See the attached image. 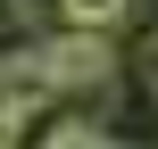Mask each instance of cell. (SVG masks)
<instances>
[{
    "label": "cell",
    "mask_w": 158,
    "mask_h": 149,
    "mask_svg": "<svg viewBox=\"0 0 158 149\" xmlns=\"http://www.w3.org/2000/svg\"><path fill=\"white\" fill-rule=\"evenodd\" d=\"M42 58H50V83L58 91H92V83L117 75V50L100 41V25H67L58 41H42Z\"/></svg>",
    "instance_id": "obj_1"
},
{
    "label": "cell",
    "mask_w": 158,
    "mask_h": 149,
    "mask_svg": "<svg viewBox=\"0 0 158 149\" xmlns=\"http://www.w3.org/2000/svg\"><path fill=\"white\" fill-rule=\"evenodd\" d=\"M50 91H58V83H50V58H42V41H33V50H17V41H8V50H0V100H17V108H42Z\"/></svg>",
    "instance_id": "obj_2"
},
{
    "label": "cell",
    "mask_w": 158,
    "mask_h": 149,
    "mask_svg": "<svg viewBox=\"0 0 158 149\" xmlns=\"http://www.w3.org/2000/svg\"><path fill=\"white\" fill-rule=\"evenodd\" d=\"M58 8H67V25H100V33H108L133 0H58Z\"/></svg>",
    "instance_id": "obj_3"
},
{
    "label": "cell",
    "mask_w": 158,
    "mask_h": 149,
    "mask_svg": "<svg viewBox=\"0 0 158 149\" xmlns=\"http://www.w3.org/2000/svg\"><path fill=\"white\" fill-rule=\"evenodd\" d=\"M42 149H108V133H100V124H58Z\"/></svg>",
    "instance_id": "obj_4"
},
{
    "label": "cell",
    "mask_w": 158,
    "mask_h": 149,
    "mask_svg": "<svg viewBox=\"0 0 158 149\" xmlns=\"http://www.w3.org/2000/svg\"><path fill=\"white\" fill-rule=\"evenodd\" d=\"M25 25H33V0H0V50L25 41Z\"/></svg>",
    "instance_id": "obj_5"
},
{
    "label": "cell",
    "mask_w": 158,
    "mask_h": 149,
    "mask_svg": "<svg viewBox=\"0 0 158 149\" xmlns=\"http://www.w3.org/2000/svg\"><path fill=\"white\" fill-rule=\"evenodd\" d=\"M17 133H25V108H17V100H0V149H17Z\"/></svg>",
    "instance_id": "obj_6"
},
{
    "label": "cell",
    "mask_w": 158,
    "mask_h": 149,
    "mask_svg": "<svg viewBox=\"0 0 158 149\" xmlns=\"http://www.w3.org/2000/svg\"><path fill=\"white\" fill-rule=\"evenodd\" d=\"M142 75H150V83H158V33H150V41H142Z\"/></svg>",
    "instance_id": "obj_7"
}]
</instances>
